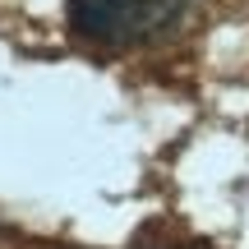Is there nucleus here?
Returning <instances> with one entry per match:
<instances>
[{
	"instance_id": "f257e3e1",
	"label": "nucleus",
	"mask_w": 249,
	"mask_h": 249,
	"mask_svg": "<svg viewBox=\"0 0 249 249\" xmlns=\"http://www.w3.org/2000/svg\"><path fill=\"white\" fill-rule=\"evenodd\" d=\"M176 0H70V23L97 42H134L161 28Z\"/></svg>"
}]
</instances>
